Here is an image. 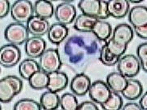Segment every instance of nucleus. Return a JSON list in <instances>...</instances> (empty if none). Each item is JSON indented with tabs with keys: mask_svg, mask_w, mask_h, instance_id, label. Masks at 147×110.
<instances>
[{
	"mask_svg": "<svg viewBox=\"0 0 147 110\" xmlns=\"http://www.w3.org/2000/svg\"><path fill=\"white\" fill-rule=\"evenodd\" d=\"M60 98L56 94V92H53L48 90L44 92L40 98V104L45 110L57 109L59 106Z\"/></svg>",
	"mask_w": 147,
	"mask_h": 110,
	"instance_id": "nucleus-22",
	"label": "nucleus"
},
{
	"mask_svg": "<svg viewBox=\"0 0 147 110\" xmlns=\"http://www.w3.org/2000/svg\"><path fill=\"white\" fill-rule=\"evenodd\" d=\"M136 33L138 35L139 37L141 38L147 39V25L145 26H141V27H137V28H133Z\"/></svg>",
	"mask_w": 147,
	"mask_h": 110,
	"instance_id": "nucleus-36",
	"label": "nucleus"
},
{
	"mask_svg": "<svg viewBox=\"0 0 147 110\" xmlns=\"http://www.w3.org/2000/svg\"><path fill=\"white\" fill-rule=\"evenodd\" d=\"M33 10L35 15L45 19L51 18L55 13L52 3L50 1H45V0L36 1L35 4L33 6Z\"/></svg>",
	"mask_w": 147,
	"mask_h": 110,
	"instance_id": "nucleus-20",
	"label": "nucleus"
},
{
	"mask_svg": "<svg viewBox=\"0 0 147 110\" xmlns=\"http://www.w3.org/2000/svg\"><path fill=\"white\" fill-rule=\"evenodd\" d=\"M78 7L84 15L97 17L99 13V0H81L78 3Z\"/></svg>",
	"mask_w": 147,
	"mask_h": 110,
	"instance_id": "nucleus-26",
	"label": "nucleus"
},
{
	"mask_svg": "<svg viewBox=\"0 0 147 110\" xmlns=\"http://www.w3.org/2000/svg\"><path fill=\"white\" fill-rule=\"evenodd\" d=\"M140 107L142 110L147 109V92H146V94H144L142 97L141 98L140 101Z\"/></svg>",
	"mask_w": 147,
	"mask_h": 110,
	"instance_id": "nucleus-38",
	"label": "nucleus"
},
{
	"mask_svg": "<svg viewBox=\"0 0 147 110\" xmlns=\"http://www.w3.org/2000/svg\"><path fill=\"white\" fill-rule=\"evenodd\" d=\"M78 110H98V106L95 105L94 102L91 101H86L81 104L80 105H78L77 108Z\"/></svg>",
	"mask_w": 147,
	"mask_h": 110,
	"instance_id": "nucleus-35",
	"label": "nucleus"
},
{
	"mask_svg": "<svg viewBox=\"0 0 147 110\" xmlns=\"http://www.w3.org/2000/svg\"><path fill=\"white\" fill-rule=\"evenodd\" d=\"M128 20L133 28L147 25V8L144 6L134 7L129 11Z\"/></svg>",
	"mask_w": 147,
	"mask_h": 110,
	"instance_id": "nucleus-16",
	"label": "nucleus"
},
{
	"mask_svg": "<svg viewBox=\"0 0 147 110\" xmlns=\"http://www.w3.org/2000/svg\"><path fill=\"white\" fill-rule=\"evenodd\" d=\"M23 82L19 77L9 75L0 80V101L8 103L22 90Z\"/></svg>",
	"mask_w": 147,
	"mask_h": 110,
	"instance_id": "nucleus-2",
	"label": "nucleus"
},
{
	"mask_svg": "<svg viewBox=\"0 0 147 110\" xmlns=\"http://www.w3.org/2000/svg\"><path fill=\"white\" fill-rule=\"evenodd\" d=\"M62 62L57 49H48L42 54L39 59V67L48 74L58 71L61 67Z\"/></svg>",
	"mask_w": 147,
	"mask_h": 110,
	"instance_id": "nucleus-5",
	"label": "nucleus"
},
{
	"mask_svg": "<svg viewBox=\"0 0 147 110\" xmlns=\"http://www.w3.org/2000/svg\"><path fill=\"white\" fill-rule=\"evenodd\" d=\"M48 83H49V74L42 70H39L38 71L35 72L29 79V83L30 87L36 90L47 88Z\"/></svg>",
	"mask_w": 147,
	"mask_h": 110,
	"instance_id": "nucleus-24",
	"label": "nucleus"
},
{
	"mask_svg": "<svg viewBox=\"0 0 147 110\" xmlns=\"http://www.w3.org/2000/svg\"><path fill=\"white\" fill-rule=\"evenodd\" d=\"M47 47L46 41L41 37H32L27 40L24 45V50L29 57L37 58L42 56Z\"/></svg>",
	"mask_w": 147,
	"mask_h": 110,
	"instance_id": "nucleus-10",
	"label": "nucleus"
},
{
	"mask_svg": "<svg viewBox=\"0 0 147 110\" xmlns=\"http://www.w3.org/2000/svg\"><path fill=\"white\" fill-rule=\"evenodd\" d=\"M98 19L94 16H90L87 15H80L75 20L74 29L82 33H90L94 24Z\"/></svg>",
	"mask_w": 147,
	"mask_h": 110,
	"instance_id": "nucleus-21",
	"label": "nucleus"
},
{
	"mask_svg": "<svg viewBox=\"0 0 147 110\" xmlns=\"http://www.w3.org/2000/svg\"><path fill=\"white\" fill-rule=\"evenodd\" d=\"M75 7L67 2H63L59 4L55 10V19L59 24L63 25L71 24L76 17Z\"/></svg>",
	"mask_w": 147,
	"mask_h": 110,
	"instance_id": "nucleus-9",
	"label": "nucleus"
},
{
	"mask_svg": "<svg viewBox=\"0 0 147 110\" xmlns=\"http://www.w3.org/2000/svg\"><path fill=\"white\" fill-rule=\"evenodd\" d=\"M86 37L75 36L68 40L65 45V53L69 57V62L74 65L81 63L85 58L94 53L97 50L96 41L94 40L86 46Z\"/></svg>",
	"mask_w": 147,
	"mask_h": 110,
	"instance_id": "nucleus-1",
	"label": "nucleus"
},
{
	"mask_svg": "<svg viewBox=\"0 0 147 110\" xmlns=\"http://www.w3.org/2000/svg\"><path fill=\"white\" fill-rule=\"evenodd\" d=\"M142 2V0H139V1H133V0H131V1H128V3H140Z\"/></svg>",
	"mask_w": 147,
	"mask_h": 110,
	"instance_id": "nucleus-39",
	"label": "nucleus"
},
{
	"mask_svg": "<svg viewBox=\"0 0 147 110\" xmlns=\"http://www.w3.org/2000/svg\"><path fill=\"white\" fill-rule=\"evenodd\" d=\"M88 92L92 101L102 105L108 100L111 91L107 83L98 80L90 85Z\"/></svg>",
	"mask_w": 147,
	"mask_h": 110,
	"instance_id": "nucleus-8",
	"label": "nucleus"
},
{
	"mask_svg": "<svg viewBox=\"0 0 147 110\" xmlns=\"http://www.w3.org/2000/svg\"><path fill=\"white\" fill-rule=\"evenodd\" d=\"M109 17L108 11H107V2L100 0V10L99 13L96 17L98 19H104Z\"/></svg>",
	"mask_w": 147,
	"mask_h": 110,
	"instance_id": "nucleus-33",
	"label": "nucleus"
},
{
	"mask_svg": "<svg viewBox=\"0 0 147 110\" xmlns=\"http://www.w3.org/2000/svg\"><path fill=\"white\" fill-rule=\"evenodd\" d=\"M143 87L142 83L137 79H128L127 86L121 92L124 98L129 101L138 99L142 94Z\"/></svg>",
	"mask_w": 147,
	"mask_h": 110,
	"instance_id": "nucleus-19",
	"label": "nucleus"
},
{
	"mask_svg": "<svg viewBox=\"0 0 147 110\" xmlns=\"http://www.w3.org/2000/svg\"><path fill=\"white\" fill-rule=\"evenodd\" d=\"M107 46L110 53L119 57L125 53L126 49L128 48V45H122L115 43L112 38L109 40V41L107 44Z\"/></svg>",
	"mask_w": 147,
	"mask_h": 110,
	"instance_id": "nucleus-31",
	"label": "nucleus"
},
{
	"mask_svg": "<svg viewBox=\"0 0 147 110\" xmlns=\"http://www.w3.org/2000/svg\"><path fill=\"white\" fill-rule=\"evenodd\" d=\"M92 33L100 41H106L109 38L112 33V28L109 23L98 19L94 25Z\"/></svg>",
	"mask_w": 147,
	"mask_h": 110,
	"instance_id": "nucleus-25",
	"label": "nucleus"
},
{
	"mask_svg": "<svg viewBox=\"0 0 147 110\" xmlns=\"http://www.w3.org/2000/svg\"><path fill=\"white\" fill-rule=\"evenodd\" d=\"M133 28L126 24H121L117 25L113 31L112 40L115 43L122 45H128V44L133 38Z\"/></svg>",
	"mask_w": 147,
	"mask_h": 110,
	"instance_id": "nucleus-11",
	"label": "nucleus"
},
{
	"mask_svg": "<svg viewBox=\"0 0 147 110\" xmlns=\"http://www.w3.org/2000/svg\"><path fill=\"white\" fill-rule=\"evenodd\" d=\"M91 85L90 79L86 75L81 73L76 75L71 82V90L76 96H85L89 91Z\"/></svg>",
	"mask_w": 147,
	"mask_h": 110,
	"instance_id": "nucleus-14",
	"label": "nucleus"
},
{
	"mask_svg": "<svg viewBox=\"0 0 147 110\" xmlns=\"http://www.w3.org/2000/svg\"><path fill=\"white\" fill-rule=\"evenodd\" d=\"M39 70H41L39 64L33 59H24L20 63L19 73L24 79L29 80V78Z\"/></svg>",
	"mask_w": 147,
	"mask_h": 110,
	"instance_id": "nucleus-23",
	"label": "nucleus"
},
{
	"mask_svg": "<svg viewBox=\"0 0 147 110\" xmlns=\"http://www.w3.org/2000/svg\"><path fill=\"white\" fill-rule=\"evenodd\" d=\"M101 106L105 110H120L123 107V100L119 93L111 91L108 100Z\"/></svg>",
	"mask_w": 147,
	"mask_h": 110,
	"instance_id": "nucleus-27",
	"label": "nucleus"
},
{
	"mask_svg": "<svg viewBox=\"0 0 147 110\" xmlns=\"http://www.w3.org/2000/svg\"><path fill=\"white\" fill-rule=\"evenodd\" d=\"M117 63L119 72L126 78H133L140 72V61L135 55L127 54L119 58Z\"/></svg>",
	"mask_w": 147,
	"mask_h": 110,
	"instance_id": "nucleus-6",
	"label": "nucleus"
},
{
	"mask_svg": "<svg viewBox=\"0 0 147 110\" xmlns=\"http://www.w3.org/2000/svg\"><path fill=\"white\" fill-rule=\"evenodd\" d=\"M107 11L109 16L116 19L125 17L129 11L128 0H110L107 1Z\"/></svg>",
	"mask_w": 147,
	"mask_h": 110,
	"instance_id": "nucleus-15",
	"label": "nucleus"
},
{
	"mask_svg": "<svg viewBox=\"0 0 147 110\" xmlns=\"http://www.w3.org/2000/svg\"><path fill=\"white\" fill-rule=\"evenodd\" d=\"M68 83V77L65 73L55 71L49 74V83L47 88L49 91L59 92L65 89Z\"/></svg>",
	"mask_w": 147,
	"mask_h": 110,
	"instance_id": "nucleus-13",
	"label": "nucleus"
},
{
	"mask_svg": "<svg viewBox=\"0 0 147 110\" xmlns=\"http://www.w3.org/2000/svg\"><path fill=\"white\" fill-rule=\"evenodd\" d=\"M33 3L29 0L16 1L11 8V15L17 23H28L33 16Z\"/></svg>",
	"mask_w": 147,
	"mask_h": 110,
	"instance_id": "nucleus-4",
	"label": "nucleus"
},
{
	"mask_svg": "<svg viewBox=\"0 0 147 110\" xmlns=\"http://www.w3.org/2000/svg\"><path fill=\"white\" fill-rule=\"evenodd\" d=\"M128 79L119 72H112L107 77V84L111 91L122 92L127 86Z\"/></svg>",
	"mask_w": 147,
	"mask_h": 110,
	"instance_id": "nucleus-18",
	"label": "nucleus"
},
{
	"mask_svg": "<svg viewBox=\"0 0 147 110\" xmlns=\"http://www.w3.org/2000/svg\"><path fill=\"white\" fill-rule=\"evenodd\" d=\"M21 52L17 45H5L0 49V64L3 67L10 68L16 66L20 60Z\"/></svg>",
	"mask_w": 147,
	"mask_h": 110,
	"instance_id": "nucleus-7",
	"label": "nucleus"
},
{
	"mask_svg": "<svg viewBox=\"0 0 147 110\" xmlns=\"http://www.w3.org/2000/svg\"><path fill=\"white\" fill-rule=\"evenodd\" d=\"M137 55L140 61L141 67L145 71H147V43L141 44L137 49Z\"/></svg>",
	"mask_w": 147,
	"mask_h": 110,
	"instance_id": "nucleus-32",
	"label": "nucleus"
},
{
	"mask_svg": "<svg viewBox=\"0 0 147 110\" xmlns=\"http://www.w3.org/2000/svg\"><path fill=\"white\" fill-rule=\"evenodd\" d=\"M99 59L106 66H114L118 62L119 57L110 53L107 45H105L100 50Z\"/></svg>",
	"mask_w": 147,
	"mask_h": 110,
	"instance_id": "nucleus-29",
	"label": "nucleus"
},
{
	"mask_svg": "<svg viewBox=\"0 0 147 110\" xmlns=\"http://www.w3.org/2000/svg\"><path fill=\"white\" fill-rule=\"evenodd\" d=\"M10 11V3L7 0L0 1V18L7 16Z\"/></svg>",
	"mask_w": 147,
	"mask_h": 110,
	"instance_id": "nucleus-34",
	"label": "nucleus"
},
{
	"mask_svg": "<svg viewBox=\"0 0 147 110\" xmlns=\"http://www.w3.org/2000/svg\"><path fill=\"white\" fill-rule=\"evenodd\" d=\"M68 36V29L66 25L55 23L52 24L48 31V39L52 44L59 45Z\"/></svg>",
	"mask_w": 147,
	"mask_h": 110,
	"instance_id": "nucleus-17",
	"label": "nucleus"
},
{
	"mask_svg": "<svg viewBox=\"0 0 147 110\" xmlns=\"http://www.w3.org/2000/svg\"><path fill=\"white\" fill-rule=\"evenodd\" d=\"M27 29L29 33L34 37H41L47 34L50 29V24L47 19L33 15L27 23Z\"/></svg>",
	"mask_w": 147,
	"mask_h": 110,
	"instance_id": "nucleus-12",
	"label": "nucleus"
},
{
	"mask_svg": "<svg viewBox=\"0 0 147 110\" xmlns=\"http://www.w3.org/2000/svg\"><path fill=\"white\" fill-rule=\"evenodd\" d=\"M42 107L31 99H22L14 105V110H41Z\"/></svg>",
	"mask_w": 147,
	"mask_h": 110,
	"instance_id": "nucleus-30",
	"label": "nucleus"
},
{
	"mask_svg": "<svg viewBox=\"0 0 147 110\" xmlns=\"http://www.w3.org/2000/svg\"><path fill=\"white\" fill-rule=\"evenodd\" d=\"M29 30L21 23L10 24L4 32V37L7 42L15 45H20L29 39Z\"/></svg>",
	"mask_w": 147,
	"mask_h": 110,
	"instance_id": "nucleus-3",
	"label": "nucleus"
},
{
	"mask_svg": "<svg viewBox=\"0 0 147 110\" xmlns=\"http://www.w3.org/2000/svg\"><path fill=\"white\" fill-rule=\"evenodd\" d=\"M122 109L123 110H142L140 105L136 103H128L122 107Z\"/></svg>",
	"mask_w": 147,
	"mask_h": 110,
	"instance_id": "nucleus-37",
	"label": "nucleus"
},
{
	"mask_svg": "<svg viewBox=\"0 0 147 110\" xmlns=\"http://www.w3.org/2000/svg\"><path fill=\"white\" fill-rule=\"evenodd\" d=\"M59 105L63 110H77L78 101L76 96L71 93H65L61 96Z\"/></svg>",
	"mask_w": 147,
	"mask_h": 110,
	"instance_id": "nucleus-28",
	"label": "nucleus"
}]
</instances>
